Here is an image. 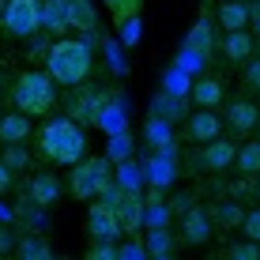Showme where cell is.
Masks as SVG:
<instances>
[{"label":"cell","mask_w":260,"mask_h":260,"mask_svg":"<svg viewBox=\"0 0 260 260\" xmlns=\"http://www.w3.org/2000/svg\"><path fill=\"white\" fill-rule=\"evenodd\" d=\"M42 30L60 34L68 30V15H64V0H42Z\"/></svg>","instance_id":"21"},{"label":"cell","mask_w":260,"mask_h":260,"mask_svg":"<svg viewBox=\"0 0 260 260\" xmlns=\"http://www.w3.org/2000/svg\"><path fill=\"white\" fill-rule=\"evenodd\" d=\"M249 23L260 26V0H253V4H249Z\"/></svg>","instance_id":"43"},{"label":"cell","mask_w":260,"mask_h":260,"mask_svg":"<svg viewBox=\"0 0 260 260\" xmlns=\"http://www.w3.org/2000/svg\"><path fill=\"white\" fill-rule=\"evenodd\" d=\"M38 151L57 166H76L87 151V136L76 117H49L38 132Z\"/></svg>","instance_id":"1"},{"label":"cell","mask_w":260,"mask_h":260,"mask_svg":"<svg viewBox=\"0 0 260 260\" xmlns=\"http://www.w3.org/2000/svg\"><path fill=\"white\" fill-rule=\"evenodd\" d=\"M15 245V238H12V230L8 226H0V253H8V249Z\"/></svg>","instance_id":"42"},{"label":"cell","mask_w":260,"mask_h":260,"mask_svg":"<svg viewBox=\"0 0 260 260\" xmlns=\"http://www.w3.org/2000/svg\"><path fill=\"white\" fill-rule=\"evenodd\" d=\"M192 200H196L192 192H181V196H174V200H170V211H174V215H185L189 208H196Z\"/></svg>","instance_id":"38"},{"label":"cell","mask_w":260,"mask_h":260,"mask_svg":"<svg viewBox=\"0 0 260 260\" xmlns=\"http://www.w3.org/2000/svg\"><path fill=\"white\" fill-rule=\"evenodd\" d=\"M57 200H60V181L49 174V170L34 174L30 177V204H38V208H53Z\"/></svg>","instance_id":"12"},{"label":"cell","mask_w":260,"mask_h":260,"mask_svg":"<svg viewBox=\"0 0 260 260\" xmlns=\"http://www.w3.org/2000/svg\"><path fill=\"white\" fill-rule=\"evenodd\" d=\"M117 185H121V189H140V170L132 166V158L117 162Z\"/></svg>","instance_id":"33"},{"label":"cell","mask_w":260,"mask_h":260,"mask_svg":"<svg viewBox=\"0 0 260 260\" xmlns=\"http://www.w3.org/2000/svg\"><path fill=\"white\" fill-rule=\"evenodd\" d=\"M64 15H68V26H76V30H94V8L91 0H64Z\"/></svg>","instance_id":"22"},{"label":"cell","mask_w":260,"mask_h":260,"mask_svg":"<svg viewBox=\"0 0 260 260\" xmlns=\"http://www.w3.org/2000/svg\"><path fill=\"white\" fill-rule=\"evenodd\" d=\"M215 136H222V121H219V113L215 110H200V106H196V113L189 117V140L192 143H211Z\"/></svg>","instance_id":"10"},{"label":"cell","mask_w":260,"mask_h":260,"mask_svg":"<svg viewBox=\"0 0 260 260\" xmlns=\"http://www.w3.org/2000/svg\"><path fill=\"white\" fill-rule=\"evenodd\" d=\"M192 102L200 106V110H219V102H222V79H215V76H200V79H192Z\"/></svg>","instance_id":"11"},{"label":"cell","mask_w":260,"mask_h":260,"mask_svg":"<svg viewBox=\"0 0 260 260\" xmlns=\"http://www.w3.org/2000/svg\"><path fill=\"white\" fill-rule=\"evenodd\" d=\"M87 256L91 260H117V245H113V241H94V245L87 249Z\"/></svg>","instance_id":"34"},{"label":"cell","mask_w":260,"mask_h":260,"mask_svg":"<svg viewBox=\"0 0 260 260\" xmlns=\"http://www.w3.org/2000/svg\"><path fill=\"white\" fill-rule=\"evenodd\" d=\"M234 155H238V147L230 140H222V136H215L211 143H204V155H200V166L204 170H211V174H222V170H230L234 166Z\"/></svg>","instance_id":"8"},{"label":"cell","mask_w":260,"mask_h":260,"mask_svg":"<svg viewBox=\"0 0 260 260\" xmlns=\"http://www.w3.org/2000/svg\"><path fill=\"white\" fill-rule=\"evenodd\" d=\"M185 49L200 53V57H211V49H215V26H211V19H200L189 34H185Z\"/></svg>","instance_id":"19"},{"label":"cell","mask_w":260,"mask_h":260,"mask_svg":"<svg viewBox=\"0 0 260 260\" xmlns=\"http://www.w3.org/2000/svg\"><path fill=\"white\" fill-rule=\"evenodd\" d=\"M4 4H8V0H0V15H4Z\"/></svg>","instance_id":"44"},{"label":"cell","mask_w":260,"mask_h":260,"mask_svg":"<svg viewBox=\"0 0 260 260\" xmlns=\"http://www.w3.org/2000/svg\"><path fill=\"white\" fill-rule=\"evenodd\" d=\"M143 256H147V249H143L140 241H132V245L117 249V260H143Z\"/></svg>","instance_id":"39"},{"label":"cell","mask_w":260,"mask_h":260,"mask_svg":"<svg viewBox=\"0 0 260 260\" xmlns=\"http://www.w3.org/2000/svg\"><path fill=\"white\" fill-rule=\"evenodd\" d=\"M256 117H260V106L249 102V98H238V102H230V110H226V124L234 132H253Z\"/></svg>","instance_id":"13"},{"label":"cell","mask_w":260,"mask_h":260,"mask_svg":"<svg viewBox=\"0 0 260 260\" xmlns=\"http://www.w3.org/2000/svg\"><path fill=\"white\" fill-rule=\"evenodd\" d=\"M234 166H238V174H245V177H260V140L241 143L238 155H234Z\"/></svg>","instance_id":"23"},{"label":"cell","mask_w":260,"mask_h":260,"mask_svg":"<svg viewBox=\"0 0 260 260\" xmlns=\"http://www.w3.org/2000/svg\"><path fill=\"white\" fill-rule=\"evenodd\" d=\"M174 155H166V151H158V155L147 158V166H143V181L147 185H158V189H166L170 181H174Z\"/></svg>","instance_id":"14"},{"label":"cell","mask_w":260,"mask_h":260,"mask_svg":"<svg viewBox=\"0 0 260 260\" xmlns=\"http://www.w3.org/2000/svg\"><path fill=\"white\" fill-rule=\"evenodd\" d=\"M8 189H12V166H8L4 158H0V196H4Z\"/></svg>","instance_id":"40"},{"label":"cell","mask_w":260,"mask_h":260,"mask_svg":"<svg viewBox=\"0 0 260 260\" xmlns=\"http://www.w3.org/2000/svg\"><path fill=\"white\" fill-rule=\"evenodd\" d=\"M23 140H30V117L23 110L4 113L0 117V143H23Z\"/></svg>","instance_id":"16"},{"label":"cell","mask_w":260,"mask_h":260,"mask_svg":"<svg viewBox=\"0 0 260 260\" xmlns=\"http://www.w3.org/2000/svg\"><path fill=\"white\" fill-rule=\"evenodd\" d=\"M241 234L260 241V208L256 211H245V219H241Z\"/></svg>","instance_id":"35"},{"label":"cell","mask_w":260,"mask_h":260,"mask_svg":"<svg viewBox=\"0 0 260 260\" xmlns=\"http://www.w3.org/2000/svg\"><path fill=\"white\" fill-rule=\"evenodd\" d=\"M155 113H158V117H166L170 124H174L177 117H181V98H174V94H166V91H162V94L155 98Z\"/></svg>","instance_id":"29"},{"label":"cell","mask_w":260,"mask_h":260,"mask_svg":"<svg viewBox=\"0 0 260 260\" xmlns=\"http://www.w3.org/2000/svg\"><path fill=\"white\" fill-rule=\"evenodd\" d=\"M91 64H94V53L79 38L53 42L49 57H46V72L53 76V83H60V87H83V79L91 76Z\"/></svg>","instance_id":"2"},{"label":"cell","mask_w":260,"mask_h":260,"mask_svg":"<svg viewBox=\"0 0 260 260\" xmlns=\"http://www.w3.org/2000/svg\"><path fill=\"white\" fill-rule=\"evenodd\" d=\"M245 87L260 94V57H249L245 60Z\"/></svg>","instance_id":"37"},{"label":"cell","mask_w":260,"mask_h":260,"mask_svg":"<svg viewBox=\"0 0 260 260\" xmlns=\"http://www.w3.org/2000/svg\"><path fill=\"white\" fill-rule=\"evenodd\" d=\"M0 26L12 38H34L42 30V0H8Z\"/></svg>","instance_id":"5"},{"label":"cell","mask_w":260,"mask_h":260,"mask_svg":"<svg viewBox=\"0 0 260 260\" xmlns=\"http://www.w3.org/2000/svg\"><path fill=\"white\" fill-rule=\"evenodd\" d=\"M19 256H23V260H49V256H53V249L46 245V241L26 238V241H19Z\"/></svg>","instance_id":"31"},{"label":"cell","mask_w":260,"mask_h":260,"mask_svg":"<svg viewBox=\"0 0 260 260\" xmlns=\"http://www.w3.org/2000/svg\"><path fill=\"white\" fill-rule=\"evenodd\" d=\"M211 238V215L204 208H189L181 215V241L185 245H204Z\"/></svg>","instance_id":"9"},{"label":"cell","mask_w":260,"mask_h":260,"mask_svg":"<svg viewBox=\"0 0 260 260\" xmlns=\"http://www.w3.org/2000/svg\"><path fill=\"white\" fill-rule=\"evenodd\" d=\"M241 219H245V211H241V204H234V200H226V204L215 208V222H219V230H238Z\"/></svg>","instance_id":"25"},{"label":"cell","mask_w":260,"mask_h":260,"mask_svg":"<svg viewBox=\"0 0 260 260\" xmlns=\"http://www.w3.org/2000/svg\"><path fill=\"white\" fill-rule=\"evenodd\" d=\"M117 222H121V234H132L136 238L140 230H143V196L136 189H121L117 196Z\"/></svg>","instance_id":"7"},{"label":"cell","mask_w":260,"mask_h":260,"mask_svg":"<svg viewBox=\"0 0 260 260\" xmlns=\"http://www.w3.org/2000/svg\"><path fill=\"white\" fill-rule=\"evenodd\" d=\"M215 19H219L222 30H245L249 26V4L245 0H222Z\"/></svg>","instance_id":"17"},{"label":"cell","mask_w":260,"mask_h":260,"mask_svg":"<svg viewBox=\"0 0 260 260\" xmlns=\"http://www.w3.org/2000/svg\"><path fill=\"white\" fill-rule=\"evenodd\" d=\"M162 91L166 94H174V98H185L192 91V72H185L181 64H174L166 72V79H162Z\"/></svg>","instance_id":"24"},{"label":"cell","mask_w":260,"mask_h":260,"mask_svg":"<svg viewBox=\"0 0 260 260\" xmlns=\"http://www.w3.org/2000/svg\"><path fill=\"white\" fill-rule=\"evenodd\" d=\"M121 38H124V46H136L140 42V15H128V19H121Z\"/></svg>","instance_id":"36"},{"label":"cell","mask_w":260,"mask_h":260,"mask_svg":"<svg viewBox=\"0 0 260 260\" xmlns=\"http://www.w3.org/2000/svg\"><path fill=\"white\" fill-rule=\"evenodd\" d=\"M94 124H102L106 132H117V128H124V110H121L117 102H110V98H106L102 110H98V117H94Z\"/></svg>","instance_id":"26"},{"label":"cell","mask_w":260,"mask_h":260,"mask_svg":"<svg viewBox=\"0 0 260 260\" xmlns=\"http://www.w3.org/2000/svg\"><path fill=\"white\" fill-rule=\"evenodd\" d=\"M12 102L15 110L30 113V117H46V113L57 106V83H53L49 72H23L12 87Z\"/></svg>","instance_id":"3"},{"label":"cell","mask_w":260,"mask_h":260,"mask_svg":"<svg viewBox=\"0 0 260 260\" xmlns=\"http://www.w3.org/2000/svg\"><path fill=\"white\" fill-rule=\"evenodd\" d=\"M110 155L106 158H87V162H76V170H72L68 177V189L76 200H98L106 189H113V170H110Z\"/></svg>","instance_id":"4"},{"label":"cell","mask_w":260,"mask_h":260,"mask_svg":"<svg viewBox=\"0 0 260 260\" xmlns=\"http://www.w3.org/2000/svg\"><path fill=\"white\" fill-rule=\"evenodd\" d=\"M226 256H230V260H260V241L245 238V241H238V245H230Z\"/></svg>","instance_id":"32"},{"label":"cell","mask_w":260,"mask_h":260,"mask_svg":"<svg viewBox=\"0 0 260 260\" xmlns=\"http://www.w3.org/2000/svg\"><path fill=\"white\" fill-rule=\"evenodd\" d=\"M170 204H143V230H155V226H170Z\"/></svg>","instance_id":"28"},{"label":"cell","mask_w":260,"mask_h":260,"mask_svg":"<svg viewBox=\"0 0 260 260\" xmlns=\"http://www.w3.org/2000/svg\"><path fill=\"white\" fill-rule=\"evenodd\" d=\"M143 136L155 151H166V155H174V132H170V121L158 117V113H151L147 117V128H143Z\"/></svg>","instance_id":"18"},{"label":"cell","mask_w":260,"mask_h":260,"mask_svg":"<svg viewBox=\"0 0 260 260\" xmlns=\"http://www.w3.org/2000/svg\"><path fill=\"white\" fill-rule=\"evenodd\" d=\"M87 230L94 241H117L121 238V222H117V208L110 200H98L87 211Z\"/></svg>","instance_id":"6"},{"label":"cell","mask_w":260,"mask_h":260,"mask_svg":"<svg viewBox=\"0 0 260 260\" xmlns=\"http://www.w3.org/2000/svg\"><path fill=\"white\" fill-rule=\"evenodd\" d=\"M0 158L12 166V174H15V170H26V166H30V155H26L23 143H4V155H0Z\"/></svg>","instance_id":"30"},{"label":"cell","mask_w":260,"mask_h":260,"mask_svg":"<svg viewBox=\"0 0 260 260\" xmlns=\"http://www.w3.org/2000/svg\"><path fill=\"white\" fill-rule=\"evenodd\" d=\"M256 132H260V117H256Z\"/></svg>","instance_id":"45"},{"label":"cell","mask_w":260,"mask_h":260,"mask_svg":"<svg viewBox=\"0 0 260 260\" xmlns=\"http://www.w3.org/2000/svg\"><path fill=\"white\" fill-rule=\"evenodd\" d=\"M143 249H147L151 260H170V256H174V234H170L166 226L147 230V238H143Z\"/></svg>","instance_id":"20"},{"label":"cell","mask_w":260,"mask_h":260,"mask_svg":"<svg viewBox=\"0 0 260 260\" xmlns=\"http://www.w3.org/2000/svg\"><path fill=\"white\" fill-rule=\"evenodd\" d=\"M49 46H53V42H34V46L26 49V57H42V60H46L49 57Z\"/></svg>","instance_id":"41"},{"label":"cell","mask_w":260,"mask_h":260,"mask_svg":"<svg viewBox=\"0 0 260 260\" xmlns=\"http://www.w3.org/2000/svg\"><path fill=\"white\" fill-rule=\"evenodd\" d=\"M253 34L249 30H226V42H222V57L230 60V64H245L249 57H253Z\"/></svg>","instance_id":"15"},{"label":"cell","mask_w":260,"mask_h":260,"mask_svg":"<svg viewBox=\"0 0 260 260\" xmlns=\"http://www.w3.org/2000/svg\"><path fill=\"white\" fill-rule=\"evenodd\" d=\"M106 155H110V162H124V158H132V136L124 128L110 132V147H106Z\"/></svg>","instance_id":"27"}]
</instances>
